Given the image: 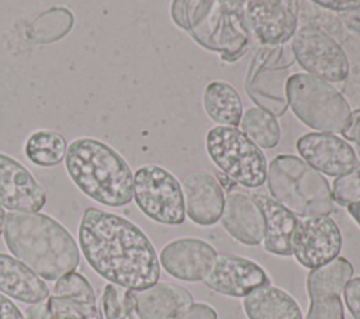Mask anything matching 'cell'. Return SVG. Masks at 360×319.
<instances>
[{
	"mask_svg": "<svg viewBox=\"0 0 360 319\" xmlns=\"http://www.w3.org/2000/svg\"><path fill=\"white\" fill-rule=\"evenodd\" d=\"M79 246L90 267L110 284L145 289L160 277V263L148 236L131 221L89 207L79 225Z\"/></svg>",
	"mask_w": 360,
	"mask_h": 319,
	"instance_id": "obj_1",
	"label": "cell"
},
{
	"mask_svg": "<svg viewBox=\"0 0 360 319\" xmlns=\"http://www.w3.org/2000/svg\"><path fill=\"white\" fill-rule=\"evenodd\" d=\"M4 243L14 259L39 278L56 281L80 263L76 240L56 219L41 212H8Z\"/></svg>",
	"mask_w": 360,
	"mask_h": 319,
	"instance_id": "obj_2",
	"label": "cell"
},
{
	"mask_svg": "<svg viewBox=\"0 0 360 319\" xmlns=\"http://www.w3.org/2000/svg\"><path fill=\"white\" fill-rule=\"evenodd\" d=\"M170 15L202 48L235 62L250 48L252 34L240 0H176Z\"/></svg>",
	"mask_w": 360,
	"mask_h": 319,
	"instance_id": "obj_3",
	"label": "cell"
},
{
	"mask_svg": "<svg viewBox=\"0 0 360 319\" xmlns=\"http://www.w3.org/2000/svg\"><path fill=\"white\" fill-rule=\"evenodd\" d=\"M65 162L70 180L93 201L107 207H124L132 201L134 173L107 143L77 138L68 146Z\"/></svg>",
	"mask_w": 360,
	"mask_h": 319,
	"instance_id": "obj_4",
	"label": "cell"
},
{
	"mask_svg": "<svg viewBox=\"0 0 360 319\" xmlns=\"http://www.w3.org/2000/svg\"><path fill=\"white\" fill-rule=\"evenodd\" d=\"M270 197L294 216H328L333 211L332 188L323 174L294 155H278L267 164Z\"/></svg>",
	"mask_w": 360,
	"mask_h": 319,
	"instance_id": "obj_5",
	"label": "cell"
},
{
	"mask_svg": "<svg viewBox=\"0 0 360 319\" xmlns=\"http://www.w3.org/2000/svg\"><path fill=\"white\" fill-rule=\"evenodd\" d=\"M287 103L307 126L325 134H340L352 114L343 94L329 82L308 73H294L285 86Z\"/></svg>",
	"mask_w": 360,
	"mask_h": 319,
	"instance_id": "obj_6",
	"label": "cell"
},
{
	"mask_svg": "<svg viewBox=\"0 0 360 319\" xmlns=\"http://www.w3.org/2000/svg\"><path fill=\"white\" fill-rule=\"evenodd\" d=\"M205 148L218 169L235 183L248 187H262L267 178V159L240 129L214 126L205 136Z\"/></svg>",
	"mask_w": 360,
	"mask_h": 319,
	"instance_id": "obj_7",
	"label": "cell"
},
{
	"mask_svg": "<svg viewBox=\"0 0 360 319\" xmlns=\"http://www.w3.org/2000/svg\"><path fill=\"white\" fill-rule=\"evenodd\" d=\"M291 48L285 45L263 46L252 58L245 82L246 93L259 108L273 117H281L288 107L285 86L288 69L294 63Z\"/></svg>",
	"mask_w": 360,
	"mask_h": 319,
	"instance_id": "obj_8",
	"label": "cell"
},
{
	"mask_svg": "<svg viewBox=\"0 0 360 319\" xmlns=\"http://www.w3.org/2000/svg\"><path fill=\"white\" fill-rule=\"evenodd\" d=\"M132 200L152 221L180 225L186 218L183 190L179 180L158 164L139 167L134 174Z\"/></svg>",
	"mask_w": 360,
	"mask_h": 319,
	"instance_id": "obj_9",
	"label": "cell"
},
{
	"mask_svg": "<svg viewBox=\"0 0 360 319\" xmlns=\"http://www.w3.org/2000/svg\"><path fill=\"white\" fill-rule=\"evenodd\" d=\"M290 48L294 60L308 74L332 83L343 82L349 76V60L343 48L321 27L307 24L297 28Z\"/></svg>",
	"mask_w": 360,
	"mask_h": 319,
	"instance_id": "obj_10",
	"label": "cell"
},
{
	"mask_svg": "<svg viewBox=\"0 0 360 319\" xmlns=\"http://www.w3.org/2000/svg\"><path fill=\"white\" fill-rule=\"evenodd\" d=\"M342 235L330 216L298 219L291 250L295 260L308 270H315L339 257Z\"/></svg>",
	"mask_w": 360,
	"mask_h": 319,
	"instance_id": "obj_11",
	"label": "cell"
},
{
	"mask_svg": "<svg viewBox=\"0 0 360 319\" xmlns=\"http://www.w3.org/2000/svg\"><path fill=\"white\" fill-rule=\"evenodd\" d=\"M352 277L353 266L345 257L311 270L307 275L309 309L304 319H345L340 294Z\"/></svg>",
	"mask_w": 360,
	"mask_h": 319,
	"instance_id": "obj_12",
	"label": "cell"
},
{
	"mask_svg": "<svg viewBox=\"0 0 360 319\" xmlns=\"http://www.w3.org/2000/svg\"><path fill=\"white\" fill-rule=\"evenodd\" d=\"M246 21L250 34L264 46L285 45L298 25V1L294 0H248Z\"/></svg>",
	"mask_w": 360,
	"mask_h": 319,
	"instance_id": "obj_13",
	"label": "cell"
},
{
	"mask_svg": "<svg viewBox=\"0 0 360 319\" xmlns=\"http://www.w3.org/2000/svg\"><path fill=\"white\" fill-rule=\"evenodd\" d=\"M295 148L302 160L321 174L342 177L360 167L353 146L333 134H305L298 138Z\"/></svg>",
	"mask_w": 360,
	"mask_h": 319,
	"instance_id": "obj_14",
	"label": "cell"
},
{
	"mask_svg": "<svg viewBox=\"0 0 360 319\" xmlns=\"http://www.w3.org/2000/svg\"><path fill=\"white\" fill-rule=\"evenodd\" d=\"M127 319H174L193 302L190 291L172 282H156L145 289L122 294Z\"/></svg>",
	"mask_w": 360,
	"mask_h": 319,
	"instance_id": "obj_15",
	"label": "cell"
},
{
	"mask_svg": "<svg viewBox=\"0 0 360 319\" xmlns=\"http://www.w3.org/2000/svg\"><path fill=\"white\" fill-rule=\"evenodd\" d=\"M202 282L212 291L242 298L253 289L270 284L267 273L253 260L229 253H217Z\"/></svg>",
	"mask_w": 360,
	"mask_h": 319,
	"instance_id": "obj_16",
	"label": "cell"
},
{
	"mask_svg": "<svg viewBox=\"0 0 360 319\" xmlns=\"http://www.w3.org/2000/svg\"><path fill=\"white\" fill-rule=\"evenodd\" d=\"M46 194L31 171L0 152V207L10 212H38Z\"/></svg>",
	"mask_w": 360,
	"mask_h": 319,
	"instance_id": "obj_17",
	"label": "cell"
},
{
	"mask_svg": "<svg viewBox=\"0 0 360 319\" xmlns=\"http://www.w3.org/2000/svg\"><path fill=\"white\" fill-rule=\"evenodd\" d=\"M217 250L197 237H179L169 242L159 254V263L172 277L181 281H202L210 273Z\"/></svg>",
	"mask_w": 360,
	"mask_h": 319,
	"instance_id": "obj_18",
	"label": "cell"
},
{
	"mask_svg": "<svg viewBox=\"0 0 360 319\" xmlns=\"http://www.w3.org/2000/svg\"><path fill=\"white\" fill-rule=\"evenodd\" d=\"M187 216L197 225L210 226L221 219L225 194L221 183L207 171H193L181 178Z\"/></svg>",
	"mask_w": 360,
	"mask_h": 319,
	"instance_id": "obj_19",
	"label": "cell"
},
{
	"mask_svg": "<svg viewBox=\"0 0 360 319\" xmlns=\"http://www.w3.org/2000/svg\"><path fill=\"white\" fill-rule=\"evenodd\" d=\"M224 229L238 242L257 246L264 237V215L252 195L232 191L225 197L221 215Z\"/></svg>",
	"mask_w": 360,
	"mask_h": 319,
	"instance_id": "obj_20",
	"label": "cell"
},
{
	"mask_svg": "<svg viewBox=\"0 0 360 319\" xmlns=\"http://www.w3.org/2000/svg\"><path fill=\"white\" fill-rule=\"evenodd\" d=\"M0 294L30 305L41 304L51 295L42 278L6 253H0Z\"/></svg>",
	"mask_w": 360,
	"mask_h": 319,
	"instance_id": "obj_21",
	"label": "cell"
},
{
	"mask_svg": "<svg viewBox=\"0 0 360 319\" xmlns=\"http://www.w3.org/2000/svg\"><path fill=\"white\" fill-rule=\"evenodd\" d=\"M252 198L264 215V250L277 256H291V239L298 223V218L276 202L270 195L255 193Z\"/></svg>",
	"mask_w": 360,
	"mask_h": 319,
	"instance_id": "obj_22",
	"label": "cell"
},
{
	"mask_svg": "<svg viewBox=\"0 0 360 319\" xmlns=\"http://www.w3.org/2000/svg\"><path fill=\"white\" fill-rule=\"evenodd\" d=\"M243 309L249 319H304L298 302L271 284L262 285L243 297Z\"/></svg>",
	"mask_w": 360,
	"mask_h": 319,
	"instance_id": "obj_23",
	"label": "cell"
},
{
	"mask_svg": "<svg viewBox=\"0 0 360 319\" xmlns=\"http://www.w3.org/2000/svg\"><path fill=\"white\" fill-rule=\"evenodd\" d=\"M205 114L217 126L236 128L243 117V103L239 93L226 82H211L202 94Z\"/></svg>",
	"mask_w": 360,
	"mask_h": 319,
	"instance_id": "obj_24",
	"label": "cell"
},
{
	"mask_svg": "<svg viewBox=\"0 0 360 319\" xmlns=\"http://www.w3.org/2000/svg\"><path fill=\"white\" fill-rule=\"evenodd\" d=\"M25 319H104L97 304H86L68 297L49 295L44 302L32 305Z\"/></svg>",
	"mask_w": 360,
	"mask_h": 319,
	"instance_id": "obj_25",
	"label": "cell"
},
{
	"mask_svg": "<svg viewBox=\"0 0 360 319\" xmlns=\"http://www.w3.org/2000/svg\"><path fill=\"white\" fill-rule=\"evenodd\" d=\"M68 143L65 138L51 129H39L31 134L25 142L27 159L39 167H53L66 157Z\"/></svg>",
	"mask_w": 360,
	"mask_h": 319,
	"instance_id": "obj_26",
	"label": "cell"
},
{
	"mask_svg": "<svg viewBox=\"0 0 360 319\" xmlns=\"http://www.w3.org/2000/svg\"><path fill=\"white\" fill-rule=\"evenodd\" d=\"M73 14L65 7H51L27 25V38L37 44H51L63 38L72 30Z\"/></svg>",
	"mask_w": 360,
	"mask_h": 319,
	"instance_id": "obj_27",
	"label": "cell"
},
{
	"mask_svg": "<svg viewBox=\"0 0 360 319\" xmlns=\"http://www.w3.org/2000/svg\"><path fill=\"white\" fill-rule=\"evenodd\" d=\"M239 125L242 126L240 131L260 149L277 146L281 136L277 118L259 107H250L243 114Z\"/></svg>",
	"mask_w": 360,
	"mask_h": 319,
	"instance_id": "obj_28",
	"label": "cell"
},
{
	"mask_svg": "<svg viewBox=\"0 0 360 319\" xmlns=\"http://www.w3.org/2000/svg\"><path fill=\"white\" fill-rule=\"evenodd\" d=\"M52 295L56 297H68L86 304H96V295L93 287L87 281V278L76 271L69 273L59 280H56L53 285Z\"/></svg>",
	"mask_w": 360,
	"mask_h": 319,
	"instance_id": "obj_29",
	"label": "cell"
},
{
	"mask_svg": "<svg viewBox=\"0 0 360 319\" xmlns=\"http://www.w3.org/2000/svg\"><path fill=\"white\" fill-rule=\"evenodd\" d=\"M330 188L333 202L342 207L360 201V167L346 176L336 177Z\"/></svg>",
	"mask_w": 360,
	"mask_h": 319,
	"instance_id": "obj_30",
	"label": "cell"
},
{
	"mask_svg": "<svg viewBox=\"0 0 360 319\" xmlns=\"http://www.w3.org/2000/svg\"><path fill=\"white\" fill-rule=\"evenodd\" d=\"M101 313L104 319H127L122 297L114 284H107L101 297Z\"/></svg>",
	"mask_w": 360,
	"mask_h": 319,
	"instance_id": "obj_31",
	"label": "cell"
},
{
	"mask_svg": "<svg viewBox=\"0 0 360 319\" xmlns=\"http://www.w3.org/2000/svg\"><path fill=\"white\" fill-rule=\"evenodd\" d=\"M345 304L354 319H360V277H352L343 288Z\"/></svg>",
	"mask_w": 360,
	"mask_h": 319,
	"instance_id": "obj_32",
	"label": "cell"
},
{
	"mask_svg": "<svg viewBox=\"0 0 360 319\" xmlns=\"http://www.w3.org/2000/svg\"><path fill=\"white\" fill-rule=\"evenodd\" d=\"M345 139L354 143V152L360 160V108L354 110L350 114V118L345 126V129L340 132Z\"/></svg>",
	"mask_w": 360,
	"mask_h": 319,
	"instance_id": "obj_33",
	"label": "cell"
},
{
	"mask_svg": "<svg viewBox=\"0 0 360 319\" xmlns=\"http://www.w3.org/2000/svg\"><path fill=\"white\" fill-rule=\"evenodd\" d=\"M174 319H218L212 306L202 302H193L187 309L179 313Z\"/></svg>",
	"mask_w": 360,
	"mask_h": 319,
	"instance_id": "obj_34",
	"label": "cell"
},
{
	"mask_svg": "<svg viewBox=\"0 0 360 319\" xmlns=\"http://www.w3.org/2000/svg\"><path fill=\"white\" fill-rule=\"evenodd\" d=\"M314 4L321 6L323 8H328V10L349 13V11L357 10L360 7V0H332V1L318 0V1H314Z\"/></svg>",
	"mask_w": 360,
	"mask_h": 319,
	"instance_id": "obj_35",
	"label": "cell"
},
{
	"mask_svg": "<svg viewBox=\"0 0 360 319\" xmlns=\"http://www.w3.org/2000/svg\"><path fill=\"white\" fill-rule=\"evenodd\" d=\"M0 319H25V316L10 298L0 294Z\"/></svg>",
	"mask_w": 360,
	"mask_h": 319,
	"instance_id": "obj_36",
	"label": "cell"
},
{
	"mask_svg": "<svg viewBox=\"0 0 360 319\" xmlns=\"http://www.w3.org/2000/svg\"><path fill=\"white\" fill-rule=\"evenodd\" d=\"M343 21L346 24V27L356 32L357 35H360V17L359 15H354V14H349V13H345L343 14Z\"/></svg>",
	"mask_w": 360,
	"mask_h": 319,
	"instance_id": "obj_37",
	"label": "cell"
},
{
	"mask_svg": "<svg viewBox=\"0 0 360 319\" xmlns=\"http://www.w3.org/2000/svg\"><path fill=\"white\" fill-rule=\"evenodd\" d=\"M347 208V212L350 214V216L356 221V223L360 226V201L357 202H353L350 205L346 207Z\"/></svg>",
	"mask_w": 360,
	"mask_h": 319,
	"instance_id": "obj_38",
	"label": "cell"
},
{
	"mask_svg": "<svg viewBox=\"0 0 360 319\" xmlns=\"http://www.w3.org/2000/svg\"><path fill=\"white\" fill-rule=\"evenodd\" d=\"M6 211H4V208L3 207H0V235L3 233V230H4V223H6Z\"/></svg>",
	"mask_w": 360,
	"mask_h": 319,
	"instance_id": "obj_39",
	"label": "cell"
}]
</instances>
